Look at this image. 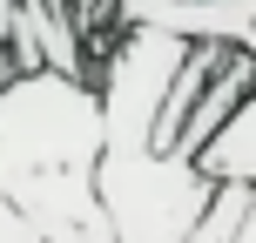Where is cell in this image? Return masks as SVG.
<instances>
[{
  "label": "cell",
  "mask_w": 256,
  "mask_h": 243,
  "mask_svg": "<svg viewBox=\"0 0 256 243\" xmlns=\"http://www.w3.org/2000/svg\"><path fill=\"white\" fill-rule=\"evenodd\" d=\"M0 243H54L48 230H40V223L34 216H27V209L20 203H14V196L7 189H0Z\"/></svg>",
  "instance_id": "obj_6"
},
{
  "label": "cell",
  "mask_w": 256,
  "mask_h": 243,
  "mask_svg": "<svg viewBox=\"0 0 256 243\" xmlns=\"http://www.w3.org/2000/svg\"><path fill=\"white\" fill-rule=\"evenodd\" d=\"M236 243H256V196H250V209H243V230H236Z\"/></svg>",
  "instance_id": "obj_7"
},
{
  "label": "cell",
  "mask_w": 256,
  "mask_h": 243,
  "mask_svg": "<svg viewBox=\"0 0 256 243\" xmlns=\"http://www.w3.org/2000/svg\"><path fill=\"white\" fill-rule=\"evenodd\" d=\"M196 162H202L216 182H256V95L230 115V128H222Z\"/></svg>",
  "instance_id": "obj_4"
},
{
  "label": "cell",
  "mask_w": 256,
  "mask_h": 243,
  "mask_svg": "<svg viewBox=\"0 0 256 243\" xmlns=\"http://www.w3.org/2000/svg\"><path fill=\"white\" fill-rule=\"evenodd\" d=\"M250 196H256V182H222L216 209H209V216L196 223V236H189V243H236V230H243V209H250Z\"/></svg>",
  "instance_id": "obj_5"
},
{
  "label": "cell",
  "mask_w": 256,
  "mask_h": 243,
  "mask_svg": "<svg viewBox=\"0 0 256 243\" xmlns=\"http://www.w3.org/2000/svg\"><path fill=\"white\" fill-rule=\"evenodd\" d=\"M108 108L102 81H81L68 68H34V75L0 81V189H20L40 169L102 162Z\"/></svg>",
  "instance_id": "obj_2"
},
{
  "label": "cell",
  "mask_w": 256,
  "mask_h": 243,
  "mask_svg": "<svg viewBox=\"0 0 256 243\" xmlns=\"http://www.w3.org/2000/svg\"><path fill=\"white\" fill-rule=\"evenodd\" d=\"M196 41L168 27H122L108 41L102 68V108H108V142H102V203L115 216L122 243H189L196 223L216 209L222 182L189 155L155 149L168 81L182 75Z\"/></svg>",
  "instance_id": "obj_1"
},
{
  "label": "cell",
  "mask_w": 256,
  "mask_h": 243,
  "mask_svg": "<svg viewBox=\"0 0 256 243\" xmlns=\"http://www.w3.org/2000/svg\"><path fill=\"white\" fill-rule=\"evenodd\" d=\"M243 48H256V27H250V41H243Z\"/></svg>",
  "instance_id": "obj_8"
},
{
  "label": "cell",
  "mask_w": 256,
  "mask_h": 243,
  "mask_svg": "<svg viewBox=\"0 0 256 243\" xmlns=\"http://www.w3.org/2000/svg\"><path fill=\"white\" fill-rule=\"evenodd\" d=\"M250 95H256V48H243V41H236V48H230V61L216 68V81L202 88V102H196L189 128L176 135V155H189V162H196V155H202L209 142L230 128V115L250 102Z\"/></svg>",
  "instance_id": "obj_3"
}]
</instances>
